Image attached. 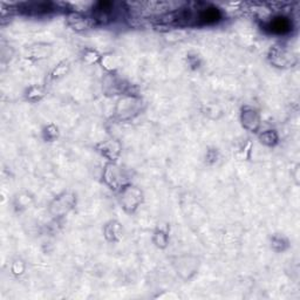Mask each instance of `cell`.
Segmentation results:
<instances>
[{
  "mask_svg": "<svg viewBox=\"0 0 300 300\" xmlns=\"http://www.w3.org/2000/svg\"><path fill=\"white\" fill-rule=\"evenodd\" d=\"M268 60L278 68L293 67L298 63L297 56L283 46H273L268 52Z\"/></svg>",
  "mask_w": 300,
  "mask_h": 300,
  "instance_id": "obj_1",
  "label": "cell"
},
{
  "mask_svg": "<svg viewBox=\"0 0 300 300\" xmlns=\"http://www.w3.org/2000/svg\"><path fill=\"white\" fill-rule=\"evenodd\" d=\"M117 10H121L120 7L113 2H99L93 7V17L95 24H108L117 17Z\"/></svg>",
  "mask_w": 300,
  "mask_h": 300,
  "instance_id": "obj_2",
  "label": "cell"
},
{
  "mask_svg": "<svg viewBox=\"0 0 300 300\" xmlns=\"http://www.w3.org/2000/svg\"><path fill=\"white\" fill-rule=\"evenodd\" d=\"M106 183L111 188V189L117 190L122 189L126 186H128V176H127L125 169L118 167L117 164L110 163L106 167L105 174H103Z\"/></svg>",
  "mask_w": 300,
  "mask_h": 300,
  "instance_id": "obj_3",
  "label": "cell"
},
{
  "mask_svg": "<svg viewBox=\"0 0 300 300\" xmlns=\"http://www.w3.org/2000/svg\"><path fill=\"white\" fill-rule=\"evenodd\" d=\"M264 29L275 36H285L293 29V21L287 15L277 14L265 22Z\"/></svg>",
  "mask_w": 300,
  "mask_h": 300,
  "instance_id": "obj_4",
  "label": "cell"
},
{
  "mask_svg": "<svg viewBox=\"0 0 300 300\" xmlns=\"http://www.w3.org/2000/svg\"><path fill=\"white\" fill-rule=\"evenodd\" d=\"M142 199H143V195L137 187L128 184V186L122 188L121 204L127 213H134L137 209V206L141 204Z\"/></svg>",
  "mask_w": 300,
  "mask_h": 300,
  "instance_id": "obj_5",
  "label": "cell"
},
{
  "mask_svg": "<svg viewBox=\"0 0 300 300\" xmlns=\"http://www.w3.org/2000/svg\"><path fill=\"white\" fill-rule=\"evenodd\" d=\"M141 100L136 96H125L116 106V114L121 118H129L136 115L140 110Z\"/></svg>",
  "mask_w": 300,
  "mask_h": 300,
  "instance_id": "obj_6",
  "label": "cell"
},
{
  "mask_svg": "<svg viewBox=\"0 0 300 300\" xmlns=\"http://www.w3.org/2000/svg\"><path fill=\"white\" fill-rule=\"evenodd\" d=\"M18 9L26 14L32 15H42L55 12L56 10H60L54 3L39 2V3H24L18 6Z\"/></svg>",
  "mask_w": 300,
  "mask_h": 300,
  "instance_id": "obj_7",
  "label": "cell"
},
{
  "mask_svg": "<svg viewBox=\"0 0 300 300\" xmlns=\"http://www.w3.org/2000/svg\"><path fill=\"white\" fill-rule=\"evenodd\" d=\"M75 205V196L71 192H64L54 199L51 204V213L54 216L67 214Z\"/></svg>",
  "mask_w": 300,
  "mask_h": 300,
  "instance_id": "obj_8",
  "label": "cell"
},
{
  "mask_svg": "<svg viewBox=\"0 0 300 300\" xmlns=\"http://www.w3.org/2000/svg\"><path fill=\"white\" fill-rule=\"evenodd\" d=\"M67 24L73 29L82 32V31H87L93 27L95 21L92 15L83 14L81 12H69L67 14Z\"/></svg>",
  "mask_w": 300,
  "mask_h": 300,
  "instance_id": "obj_9",
  "label": "cell"
},
{
  "mask_svg": "<svg viewBox=\"0 0 300 300\" xmlns=\"http://www.w3.org/2000/svg\"><path fill=\"white\" fill-rule=\"evenodd\" d=\"M242 123L250 132H257L260 126L259 114L252 108H244L242 111Z\"/></svg>",
  "mask_w": 300,
  "mask_h": 300,
  "instance_id": "obj_10",
  "label": "cell"
},
{
  "mask_svg": "<svg viewBox=\"0 0 300 300\" xmlns=\"http://www.w3.org/2000/svg\"><path fill=\"white\" fill-rule=\"evenodd\" d=\"M98 150L102 154L103 156H106L107 159H109L110 161H115L118 157V155H120L121 147L116 141L109 140L107 142H103V143L101 144H99Z\"/></svg>",
  "mask_w": 300,
  "mask_h": 300,
  "instance_id": "obj_11",
  "label": "cell"
},
{
  "mask_svg": "<svg viewBox=\"0 0 300 300\" xmlns=\"http://www.w3.org/2000/svg\"><path fill=\"white\" fill-rule=\"evenodd\" d=\"M103 232H105V236L109 242H117L122 237V226L116 221H110L106 224Z\"/></svg>",
  "mask_w": 300,
  "mask_h": 300,
  "instance_id": "obj_12",
  "label": "cell"
},
{
  "mask_svg": "<svg viewBox=\"0 0 300 300\" xmlns=\"http://www.w3.org/2000/svg\"><path fill=\"white\" fill-rule=\"evenodd\" d=\"M28 57H33V59H45L48 57L51 54V46L46 44H38L33 45L28 48Z\"/></svg>",
  "mask_w": 300,
  "mask_h": 300,
  "instance_id": "obj_13",
  "label": "cell"
},
{
  "mask_svg": "<svg viewBox=\"0 0 300 300\" xmlns=\"http://www.w3.org/2000/svg\"><path fill=\"white\" fill-rule=\"evenodd\" d=\"M101 63L102 67L108 72H114L120 67V61H118V57L115 56L113 53H107V54L101 56Z\"/></svg>",
  "mask_w": 300,
  "mask_h": 300,
  "instance_id": "obj_14",
  "label": "cell"
},
{
  "mask_svg": "<svg viewBox=\"0 0 300 300\" xmlns=\"http://www.w3.org/2000/svg\"><path fill=\"white\" fill-rule=\"evenodd\" d=\"M259 140L261 143H264L265 145H268V147H273V145H276L278 143V134H277L276 130H265L260 134L259 136Z\"/></svg>",
  "mask_w": 300,
  "mask_h": 300,
  "instance_id": "obj_15",
  "label": "cell"
},
{
  "mask_svg": "<svg viewBox=\"0 0 300 300\" xmlns=\"http://www.w3.org/2000/svg\"><path fill=\"white\" fill-rule=\"evenodd\" d=\"M271 246L275 251H285V250L290 246L287 238L282 236V234H276V236L272 237L271 239Z\"/></svg>",
  "mask_w": 300,
  "mask_h": 300,
  "instance_id": "obj_16",
  "label": "cell"
},
{
  "mask_svg": "<svg viewBox=\"0 0 300 300\" xmlns=\"http://www.w3.org/2000/svg\"><path fill=\"white\" fill-rule=\"evenodd\" d=\"M101 54L98 51H95V49H92V48H87L83 51V54H82V61L84 64L87 65H93L99 63L100 60H101Z\"/></svg>",
  "mask_w": 300,
  "mask_h": 300,
  "instance_id": "obj_17",
  "label": "cell"
},
{
  "mask_svg": "<svg viewBox=\"0 0 300 300\" xmlns=\"http://www.w3.org/2000/svg\"><path fill=\"white\" fill-rule=\"evenodd\" d=\"M154 243H155L159 248H165L168 244V234L164 232L163 230H157L154 234Z\"/></svg>",
  "mask_w": 300,
  "mask_h": 300,
  "instance_id": "obj_18",
  "label": "cell"
},
{
  "mask_svg": "<svg viewBox=\"0 0 300 300\" xmlns=\"http://www.w3.org/2000/svg\"><path fill=\"white\" fill-rule=\"evenodd\" d=\"M68 69H69V64L66 63V61H64V63L59 64L54 69H53V72L51 74L52 79H57V78H61V76L66 75Z\"/></svg>",
  "mask_w": 300,
  "mask_h": 300,
  "instance_id": "obj_19",
  "label": "cell"
},
{
  "mask_svg": "<svg viewBox=\"0 0 300 300\" xmlns=\"http://www.w3.org/2000/svg\"><path fill=\"white\" fill-rule=\"evenodd\" d=\"M44 96V92L40 87H31L27 92V99L31 101H38Z\"/></svg>",
  "mask_w": 300,
  "mask_h": 300,
  "instance_id": "obj_20",
  "label": "cell"
},
{
  "mask_svg": "<svg viewBox=\"0 0 300 300\" xmlns=\"http://www.w3.org/2000/svg\"><path fill=\"white\" fill-rule=\"evenodd\" d=\"M45 135H46L45 136L46 140H48V141L54 140V138L57 137V128H56V127L53 126V125L48 126L47 128H46V130H45Z\"/></svg>",
  "mask_w": 300,
  "mask_h": 300,
  "instance_id": "obj_21",
  "label": "cell"
},
{
  "mask_svg": "<svg viewBox=\"0 0 300 300\" xmlns=\"http://www.w3.org/2000/svg\"><path fill=\"white\" fill-rule=\"evenodd\" d=\"M20 264H21V261H15V263L13 264L12 270L14 273H17V275H19V273H22V271H24V266L19 267V265Z\"/></svg>",
  "mask_w": 300,
  "mask_h": 300,
  "instance_id": "obj_22",
  "label": "cell"
}]
</instances>
